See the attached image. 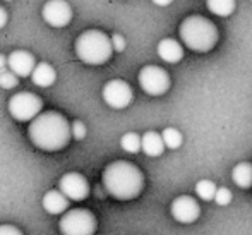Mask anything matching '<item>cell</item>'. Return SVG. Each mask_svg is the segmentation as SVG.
I'll use <instances>...</instances> for the list:
<instances>
[{
	"label": "cell",
	"mask_w": 252,
	"mask_h": 235,
	"mask_svg": "<svg viewBox=\"0 0 252 235\" xmlns=\"http://www.w3.org/2000/svg\"><path fill=\"white\" fill-rule=\"evenodd\" d=\"M30 139L43 151H60L70 142L72 133L67 119L59 112L40 113L28 127Z\"/></svg>",
	"instance_id": "obj_1"
},
{
	"label": "cell",
	"mask_w": 252,
	"mask_h": 235,
	"mask_svg": "<svg viewBox=\"0 0 252 235\" xmlns=\"http://www.w3.org/2000/svg\"><path fill=\"white\" fill-rule=\"evenodd\" d=\"M103 187L119 201L136 199L144 189V175L134 163L117 160L103 170Z\"/></svg>",
	"instance_id": "obj_2"
},
{
	"label": "cell",
	"mask_w": 252,
	"mask_h": 235,
	"mask_svg": "<svg viewBox=\"0 0 252 235\" xmlns=\"http://www.w3.org/2000/svg\"><path fill=\"white\" fill-rule=\"evenodd\" d=\"M179 34L182 43L197 53L211 52L220 40V31L216 24L204 16L186 17L179 28Z\"/></svg>",
	"instance_id": "obj_3"
},
{
	"label": "cell",
	"mask_w": 252,
	"mask_h": 235,
	"mask_svg": "<svg viewBox=\"0 0 252 235\" xmlns=\"http://www.w3.org/2000/svg\"><path fill=\"white\" fill-rule=\"evenodd\" d=\"M76 53L79 60L90 66H101L108 62L113 53L112 38L100 30H88L76 40Z\"/></svg>",
	"instance_id": "obj_4"
},
{
	"label": "cell",
	"mask_w": 252,
	"mask_h": 235,
	"mask_svg": "<svg viewBox=\"0 0 252 235\" xmlns=\"http://www.w3.org/2000/svg\"><path fill=\"white\" fill-rule=\"evenodd\" d=\"M62 235H94L96 232V216L86 208H76L67 211L59 222Z\"/></svg>",
	"instance_id": "obj_5"
},
{
	"label": "cell",
	"mask_w": 252,
	"mask_h": 235,
	"mask_svg": "<svg viewBox=\"0 0 252 235\" xmlns=\"http://www.w3.org/2000/svg\"><path fill=\"white\" fill-rule=\"evenodd\" d=\"M41 108H43V100L38 95L30 93V91H21L10 96L9 100V112L19 122H28V120H34L40 115Z\"/></svg>",
	"instance_id": "obj_6"
},
{
	"label": "cell",
	"mask_w": 252,
	"mask_h": 235,
	"mask_svg": "<svg viewBox=\"0 0 252 235\" xmlns=\"http://www.w3.org/2000/svg\"><path fill=\"white\" fill-rule=\"evenodd\" d=\"M137 79H139L141 90L150 96L165 95L170 90V86H172L170 74L159 66H144L139 70Z\"/></svg>",
	"instance_id": "obj_7"
},
{
	"label": "cell",
	"mask_w": 252,
	"mask_h": 235,
	"mask_svg": "<svg viewBox=\"0 0 252 235\" xmlns=\"http://www.w3.org/2000/svg\"><path fill=\"white\" fill-rule=\"evenodd\" d=\"M103 100L108 106L115 110H122L130 105L134 98L132 88L122 79H112L103 86Z\"/></svg>",
	"instance_id": "obj_8"
},
{
	"label": "cell",
	"mask_w": 252,
	"mask_h": 235,
	"mask_svg": "<svg viewBox=\"0 0 252 235\" xmlns=\"http://www.w3.org/2000/svg\"><path fill=\"white\" fill-rule=\"evenodd\" d=\"M170 213H172L175 222L182 223V225H190L201 216V206L192 196L184 194L172 201Z\"/></svg>",
	"instance_id": "obj_9"
},
{
	"label": "cell",
	"mask_w": 252,
	"mask_h": 235,
	"mask_svg": "<svg viewBox=\"0 0 252 235\" xmlns=\"http://www.w3.org/2000/svg\"><path fill=\"white\" fill-rule=\"evenodd\" d=\"M59 191L70 201H83L90 196V182L83 173L70 172L59 180Z\"/></svg>",
	"instance_id": "obj_10"
},
{
	"label": "cell",
	"mask_w": 252,
	"mask_h": 235,
	"mask_svg": "<svg viewBox=\"0 0 252 235\" xmlns=\"http://www.w3.org/2000/svg\"><path fill=\"white\" fill-rule=\"evenodd\" d=\"M43 19L52 28H63L72 19V7L63 0H50L43 5Z\"/></svg>",
	"instance_id": "obj_11"
},
{
	"label": "cell",
	"mask_w": 252,
	"mask_h": 235,
	"mask_svg": "<svg viewBox=\"0 0 252 235\" xmlns=\"http://www.w3.org/2000/svg\"><path fill=\"white\" fill-rule=\"evenodd\" d=\"M36 59L31 52L26 50H14L9 55V70L17 77H28L36 69Z\"/></svg>",
	"instance_id": "obj_12"
},
{
	"label": "cell",
	"mask_w": 252,
	"mask_h": 235,
	"mask_svg": "<svg viewBox=\"0 0 252 235\" xmlns=\"http://www.w3.org/2000/svg\"><path fill=\"white\" fill-rule=\"evenodd\" d=\"M158 55L163 62L166 64H177L184 59V47L180 41L173 40V38H163L158 43Z\"/></svg>",
	"instance_id": "obj_13"
},
{
	"label": "cell",
	"mask_w": 252,
	"mask_h": 235,
	"mask_svg": "<svg viewBox=\"0 0 252 235\" xmlns=\"http://www.w3.org/2000/svg\"><path fill=\"white\" fill-rule=\"evenodd\" d=\"M166 146L163 142V137L156 131H148L141 136V151L148 156H161L165 153Z\"/></svg>",
	"instance_id": "obj_14"
},
{
	"label": "cell",
	"mask_w": 252,
	"mask_h": 235,
	"mask_svg": "<svg viewBox=\"0 0 252 235\" xmlns=\"http://www.w3.org/2000/svg\"><path fill=\"white\" fill-rule=\"evenodd\" d=\"M41 204H43L45 211L50 213V215H60V213H63L67 208H69V199H67L60 191L52 189V191H48L47 194L43 196Z\"/></svg>",
	"instance_id": "obj_15"
},
{
	"label": "cell",
	"mask_w": 252,
	"mask_h": 235,
	"mask_svg": "<svg viewBox=\"0 0 252 235\" xmlns=\"http://www.w3.org/2000/svg\"><path fill=\"white\" fill-rule=\"evenodd\" d=\"M31 79H33V83L36 84V86L48 88L55 83L57 72L48 62H40L36 66V69L33 70V74H31Z\"/></svg>",
	"instance_id": "obj_16"
},
{
	"label": "cell",
	"mask_w": 252,
	"mask_h": 235,
	"mask_svg": "<svg viewBox=\"0 0 252 235\" xmlns=\"http://www.w3.org/2000/svg\"><path fill=\"white\" fill-rule=\"evenodd\" d=\"M232 180L237 187L251 189L252 187V163L251 162L237 163L232 170Z\"/></svg>",
	"instance_id": "obj_17"
},
{
	"label": "cell",
	"mask_w": 252,
	"mask_h": 235,
	"mask_svg": "<svg viewBox=\"0 0 252 235\" xmlns=\"http://www.w3.org/2000/svg\"><path fill=\"white\" fill-rule=\"evenodd\" d=\"M206 7H208L215 16L228 17V16H232L233 10H235L237 2L235 0H208Z\"/></svg>",
	"instance_id": "obj_18"
},
{
	"label": "cell",
	"mask_w": 252,
	"mask_h": 235,
	"mask_svg": "<svg viewBox=\"0 0 252 235\" xmlns=\"http://www.w3.org/2000/svg\"><path fill=\"white\" fill-rule=\"evenodd\" d=\"M216 191H218L216 184L209 179H202L196 184V194L199 196V199H202V201H215Z\"/></svg>",
	"instance_id": "obj_19"
},
{
	"label": "cell",
	"mask_w": 252,
	"mask_h": 235,
	"mask_svg": "<svg viewBox=\"0 0 252 235\" xmlns=\"http://www.w3.org/2000/svg\"><path fill=\"white\" fill-rule=\"evenodd\" d=\"M161 137L168 149H179L184 142L182 133H180L179 129H175V127H166V129L161 133Z\"/></svg>",
	"instance_id": "obj_20"
},
{
	"label": "cell",
	"mask_w": 252,
	"mask_h": 235,
	"mask_svg": "<svg viewBox=\"0 0 252 235\" xmlns=\"http://www.w3.org/2000/svg\"><path fill=\"white\" fill-rule=\"evenodd\" d=\"M120 146H122L124 151L136 155V153L141 151V136H139V134H136V133L124 134L122 139H120Z\"/></svg>",
	"instance_id": "obj_21"
},
{
	"label": "cell",
	"mask_w": 252,
	"mask_h": 235,
	"mask_svg": "<svg viewBox=\"0 0 252 235\" xmlns=\"http://www.w3.org/2000/svg\"><path fill=\"white\" fill-rule=\"evenodd\" d=\"M17 84H19V77L14 72H10L9 69L0 72V88H3V90H12Z\"/></svg>",
	"instance_id": "obj_22"
},
{
	"label": "cell",
	"mask_w": 252,
	"mask_h": 235,
	"mask_svg": "<svg viewBox=\"0 0 252 235\" xmlns=\"http://www.w3.org/2000/svg\"><path fill=\"white\" fill-rule=\"evenodd\" d=\"M232 198H233V194L228 187H218L216 196H215V202L218 206H228L230 202H232Z\"/></svg>",
	"instance_id": "obj_23"
},
{
	"label": "cell",
	"mask_w": 252,
	"mask_h": 235,
	"mask_svg": "<svg viewBox=\"0 0 252 235\" xmlns=\"http://www.w3.org/2000/svg\"><path fill=\"white\" fill-rule=\"evenodd\" d=\"M70 133H72V137L74 139H77V141H81V139H84L86 137V126H84L81 120H74L72 122V126H70Z\"/></svg>",
	"instance_id": "obj_24"
},
{
	"label": "cell",
	"mask_w": 252,
	"mask_h": 235,
	"mask_svg": "<svg viewBox=\"0 0 252 235\" xmlns=\"http://www.w3.org/2000/svg\"><path fill=\"white\" fill-rule=\"evenodd\" d=\"M112 38V47H113V52H124L126 50V38L122 36V34L115 33Z\"/></svg>",
	"instance_id": "obj_25"
},
{
	"label": "cell",
	"mask_w": 252,
	"mask_h": 235,
	"mask_svg": "<svg viewBox=\"0 0 252 235\" xmlns=\"http://www.w3.org/2000/svg\"><path fill=\"white\" fill-rule=\"evenodd\" d=\"M0 235H24L14 225H0Z\"/></svg>",
	"instance_id": "obj_26"
},
{
	"label": "cell",
	"mask_w": 252,
	"mask_h": 235,
	"mask_svg": "<svg viewBox=\"0 0 252 235\" xmlns=\"http://www.w3.org/2000/svg\"><path fill=\"white\" fill-rule=\"evenodd\" d=\"M7 19H9V16H7V10L0 5V30H2V28L7 24Z\"/></svg>",
	"instance_id": "obj_27"
},
{
	"label": "cell",
	"mask_w": 252,
	"mask_h": 235,
	"mask_svg": "<svg viewBox=\"0 0 252 235\" xmlns=\"http://www.w3.org/2000/svg\"><path fill=\"white\" fill-rule=\"evenodd\" d=\"M9 69V57L5 55H0V72Z\"/></svg>",
	"instance_id": "obj_28"
},
{
	"label": "cell",
	"mask_w": 252,
	"mask_h": 235,
	"mask_svg": "<svg viewBox=\"0 0 252 235\" xmlns=\"http://www.w3.org/2000/svg\"><path fill=\"white\" fill-rule=\"evenodd\" d=\"M170 0H155V5H159V7H166V5H170Z\"/></svg>",
	"instance_id": "obj_29"
}]
</instances>
